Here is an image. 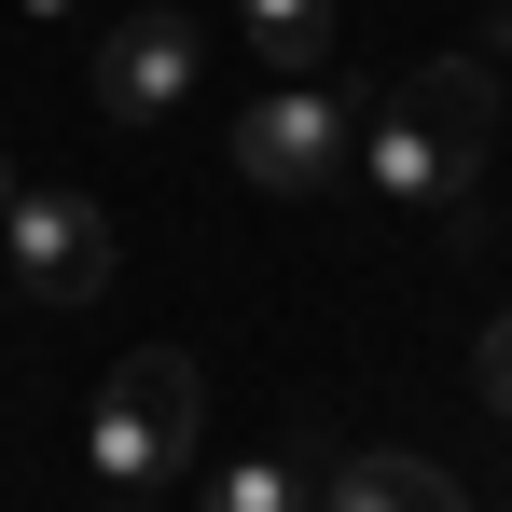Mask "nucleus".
<instances>
[{"mask_svg": "<svg viewBox=\"0 0 512 512\" xmlns=\"http://www.w3.org/2000/svg\"><path fill=\"white\" fill-rule=\"evenodd\" d=\"M485 153H499V70H485V56H429L416 84L360 125L374 194H388V208H416V222H471Z\"/></svg>", "mask_w": 512, "mask_h": 512, "instance_id": "f257e3e1", "label": "nucleus"}, {"mask_svg": "<svg viewBox=\"0 0 512 512\" xmlns=\"http://www.w3.org/2000/svg\"><path fill=\"white\" fill-rule=\"evenodd\" d=\"M194 416H208V374L180 346H139V360H111V388L84 416V471L111 499H153V485L194 471Z\"/></svg>", "mask_w": 512, "mask_h": 512, "instance_id": "f03ea898", "label": "nucleus"}, {"mask_svg": "<svg viewBox=\"0 0 512 512\" xmlns=\"http://www.w3.org/2000/svg\"><path fill=\"white\" fill-rule=\"evenodd\" d=\"M236 167H250L263 194H333V180L360 167V111L291 70V84H263L250 111H236Z\"/></svg>", "mask_w": 512, "mask_h": 512, "instance_id": "7ed1b4c3", "label": "nucleus"}, {"mask_svg": "<svg viewBox=\"0 0 512 512\" xmlns=\"http://www.w3.org/2000/svg\"><path fill=\"white\" fill-rule=\"evenodd\" d=\"M0 263L28 277V305H97L125 250H111V208H97V194H56V180H42V194L0 208Z\"/></svg>", "mask_w": 512, "mask_h": 512, "instance_id": "20e7f679", "label": "nucleus"}, {"mask_svg": "<svg viewBox=\"0 0 512 512\" xmlns=\"http://www.w3.org/2000/svg\"><path fill=\"white\" fill-rule=\"evenodd\" d=\"M194 70H208V28L194 14H125L97 42V111L111 125H167L180 97H194Z\"/></svg>", "mask_w": 512, "mask_h": 512, "instance_id": "39448f33", "label": "nucleus"}, {"mask_svg": "<svg viewBox=\"0 0 512 512\" xmlns=\"http://www.w3.org/2000/svg\"><path fill=\"white\" fill-rule=\"evenodd\" d=\"M319 512H471L429 457H346L333 485H319Z\"/></svg>", "mask_w": 512, "mask_h": 512, "instance_id": "423d86ee", "label": "nucleus"}, {"mask_svg": "<svg viewBox=\"0 0 512 512\" xmlns=\"http://www.w3.org/2000/svg\"><path fill=\"white\" fill-rule=\"evenodd\" d=\"M236 14H250L263 70H319L333 56V0H236Z\"/></svg>", "mask_w": 512, "mask_h": 512, "instance_id": "0eeeda50", "label": "nucleus"}, {"mask_svg": "<svg viewBox=\"0 0 512 512\" xmlns=\"http://www.w3.org/2000/svg\"><path fill=\"white\" fill-rule=\"evenodd\" d=\"M194 512H319V485H305L291 457H236V471H208Z\"/></svg>", "mask_w": 512, "mask_h": 512, "instance_id": "6e6552de", "label": "nucleus"}, {"mask_svg": "<svg viewBox=\"0 0 512 512\" xmlns=\"http://www.w3.org/2000/svg\"><path fill=\"white\" fill-rule=\"evenodd\" d=\"M485 402H499V416H512V305H499V319H485Z\"/></svg>", "mask_w": 512, "mask_h": 512, "instance_id": "1a4fd4ad", "label": "nucleus"}, {"mask_svg": "<svg viewBox=\"0 0 512 512\" xmlns=\"http://www.w3.org/2000/svg\"><path fill=\"white\" fill-rule=\"evenodd\" d=\"M485 42H499V70H512V0H499V28H485Z\"/></svg>", "mask_w": 512, "mask_h": 512, "instance_id": "9d476101", "label": "nucleus"}, {"mask_svg": "<svg viewBox=\"0 0 512 512\" xmlns=\"http://www.w3.org/2000/svg\"><path fill=\"white\" fill-rule=\"evenodd\" d=\"M14 194H28V180H14V167H0V208H14Z\"/></svg>", "mask_w": 512, "mask_h": 512, "instance_id": "9b49d317", "label": "nucleus"}, {"mask_svg": "<svg viewBox=\"0 0 512 512\" xmlns=\"http://www.w3.org/2000/svg\"><path fill=\"white\" fill-rule=\"evenodd\" d=\"M28 14H70V0H28Z\"/></svg>", "mask_w": 512, "mask_h": 512, "instance_id": "f8f14e48", "label": "nucleus"}, {"mask_svg": "<svg viewBox=\"0 0 512 512\" xmlns=\"http://www.w3.org/2000/svg\"><path fill=\"white\" fill-rule=\"evenodd\" d=\"M111 512H139V499H111Z\"/></svg>", "mask_w": 512, "mask_h": 512, "instance_id": "ddd939ff", "label": "nucleus"}]
</instances>
